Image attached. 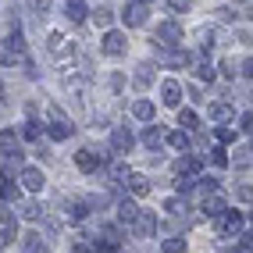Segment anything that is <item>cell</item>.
Returning <instances> with one entry per match:
<instances>
[{
  "label": "cell",
  "instance_id": "cell-1",
  "mask_svg": "<svg viewBox=\"0 0 253 253\" xmlns=\"http://www.w3.org/2000/svg\"><path fill=\"white\" fill-rule=\"evenodd\" d=\"M157 40H161L164 46H178V43H182V29H178L175 22H161V25H157Z\"/></svg>",
  "mask_w": 253,
  "mask_h": 253
},
{
  "label": "cell",
  "instance_id": "cell-2",
  "mask_svg": "<svg viewBox=\"0 0 253 253\" xmlns=\"http://www.w3.org/2000/svg\"><path fill=\"white\" fill-rule=\"evenodd\" d=\"M239 228H243V214L239 211H225L221 217H217V232H221V235H232Z\"/></svg>",
  "mask_w": 253,
  "mask_h": 253
},
{
  "label": "cell",
  "instance_id": "cell-3",
  "mask_svg": "<svg viewBox=\"0 0 253 253\" xmlns=\"http://www.w3.org/2000/svg\"><path fill=\"white\" fill-rule=\"evenodd\" d=\"M161 93H164V104H168V107H178V104H182V86H178V79H164Z\"/></svg>",
  "mask_w": 253,
  "mask_h": 253
},
{
  "label": "cell",
  "instance_id": "cell-4",
  "mask_svg": "<svg viewBox=\"0 0 253 253\" xmlns=\"http://www.w3.org/2000/svg\"><path fill=\"white\" fill-rule=\"evenodd\" d=\"M18 178L25 182V189H32V193H40L43 189V171H40V168H22V171H18Z\"/></svg>",
  "mask_w": 253,
  "mask_h": 253
},
{
  "label": "cell",
  "instance_id": "cell-5",
  "mask_svg": "<svg viewBox=\"0 0 253 253\" xmlns=\"http://www.w3.org/2000/svg\"><path fill=\"white\" fill-rule=\"evenodd\" d=\"M146 4H143V0H136V4H128L125 7V25H132V29H136V25H143L146 22Z\"/></svg>",
  "mask_w": 253,
  "mask_h": 253
},
{
  "label": "cell",
  "instance_id": "cell-6",
  "mask_svg": "<svg viewBox=\"0 0 253 253\" xmlns=\"http://www.w3.org/2000/svg\"><path fill=\"white\" fill-rule=\"evenodd\" d=\"M132 228H136V235H143V239H146V235L157 232V217L150 214V211H143V214L136 217V225H132Z\"/></svg>",
  "mask_w": 253,
  "mask_h": 253
},
{
  "label": "cell",
  "instance_id": "cell-7",
  "mask_svg": "<svg viewBox=\"0 0 253 253\" xmlns=\"http://www.w3.org/2000/svg\"><path fill=\"white\" fill-rule=\"evenodd\" d=\"M104 50H107L111 57L125 54V36H122V32H107V36H104Z\"/></svg>",
  "mask_w": 253,
  "mask_h": 253
},
{
  "label": "cell",
  "instance_id": "cell-8",
  "mask_svg": "<svg viewBox=\"0 0 253 253\" xmlns=\"http://www.w3.org/2000/svg\"><path fill=\"white\" fill-rule=\"evenodd\" d=\"M139 214H143V211L132 204V200H122V204H118V217H122L125 225H136V217H139Z\"/></svg>",
  "mask_w": 253,
  "mask_h": 253
},
{
  "label": "cell",
  "instance_id": "cell-9",
  "mask_svg": "<svg viewBox=\"0 0 253 253\" xmlns=\"http://www.w3.org/2000/svg\"><path fill=\"white\" fill-rule=\"evenodd\" d=\"M111 146L118 150V154H128V150H132V132L128 128H118L114 136H111Z\"/></svg>",
  "mask_w": 253,
  "mask_h": 253
},
{
  "label": "cell",
  "instance_id": "cell-10",
  "mask_svg": "<svg viewBox=\"0 0 253 253\" xmlns=\"http://www.w3.org/2000/svg\"><path fill=\"white\" fill-rule=\"evenodd\" d=\"M75 164L82 168V171H96V168H100V157L93 154V150H79V154H75Z\"/></svg>",
  "mask_w": 253,
  "mask_h": 253
},
{
  "label": "cell",
  "instance_id": "cell-11",
  "mask_svg": "<svg viewBox=\"0 0 253 253\" xmlns=\"http://www.w3.org/2000/svg\"><path fill=\"white\" fill-rule=\"evenodd\" d=\"M86 4H82V0H68V4H64V14H68L72 22H86Z\"/></svg>",
  "mask_w": 253,
  "mask_h": 253
},
{
  "label": "cell",
  "instance_id": "cell-12",
  "mask_svg": "<svg viewBox=\"0 0 253 253\" xmlns=\"http://www.w3.org/2000/svg\"><path fill=\"white\" fill-rule=\"evenodd\" d=\"M204 214H207V217H221V214H225V200H221V196H207V200H204Z\"/></svg>",
  "mask_w": 253,
  "mask_h": 253
},
{
  "label": "cell",
  "instance_id": "cell-13",
  "mask_svg": "<svg viewBox=\"0 0 253 253\" xmlns=\"http://www.w3.org/2000/svg\"><path fill=\"white\" fill-rule=\"evenodd\" d=\"M72 132H75V125H68V122H54V125L46 128V136H50V139H68Z\"/></svg>",
  "mask_w": 253,
  "mask_h": 253
},
{
  "label": "cell",
  "instance_id": "cell-14",
  "mask_svg": "<svg viewBox=\"0 0 253 253\" xmlns=\"http://www.w3.org/2000/svg\"><path fill=\"white\" fill-rule=\"evenodd\" d=\"M143 143H146V150H157V146L164 143V128H157V125L146 128V132H143Z\"/></svg>",
  "mask_w": 253,
  "mask_h": 253
},
{
  "label": "cell",
  "instance_id": "cell-15",
  "mask_svg": "<svg viewBox=\"0 0 253 253\" xmlns=\"http://www.w3.org/2000/svg\"><path fill=\"white\" fill-rule=\"evenodd\" d=\"M50 50H54V54L57 57H64V50H68V54H72V43H64V36H61V32H50Z\"/></svg>",
  "mask_w": 253,
  "mask_h": 253
},
{
  "label": "cell",
  "instance_id": "cell-16",
  "mask_svg": "<svg viewBox=\"0 0 253 253\" xmlns=\"http://www.w3.org/2000/svg\"><path fill=\"white\" fill-rule=\"evenodd\" d=\"M128 189H132V196H146L150 193V182L143 175H128Z\"/></svg>",
  "mask_w": 253,
  "mask_h": 253
},
{
  "label": "cell",
  "instance_id": "cell-17",
  "mask_svg": "<svg viewBox=\"0 0 253 253\" xmlns=\"http://www.w3.org/2000/svg\"><path fill=\"white\" fill-rule=\"evenodd\" d=\"M175 171H178V175H193V171H200V161H196V157H178Z\"/></svg>",
  "mask_w": 253,
  "mask_h": 253
},
{
  "label": "cell",
  "instance_id": "cell-18",
  "mask_svg": "<svg viewBox=\"0 0 253 253\" xmlns=\"http://www.w3.org/2000/svg\"><path fill=\"white\" fill-rule=\"evenodd\" d=\"M132 114L146 122V118H154V104H150V100H139V104H132Z\"/></svg>",
  "mask_w": 253,
  "mask_h": 253
},
{
  "label": "cell",
  "instance_id": "cell-19",
  "mask_svg": "<svg viewBox=\"0 0 253 253\" xmlns=\"http://www.w3.org/2000/svg\"><path fill=\"white\" fill-rule=\"evenodd\" d=\"M211 118H214V122H228V118H232V107H228V104H211Z\"/></svg>",
  "mask_w": 253,
  "mask_h": 253
},
{
  "label": "cell",
  "instance_id": "cell-20",
  "mask_svg": "<svg viewBox=\"0 0 253 253\" xmlns=\"http://www.w3.org/2000/svg\"><path fill=\"white\" fill-rule=\"evenodd\" d=\"M7 50H11V54H22V50H25V40H22V32H18V29H14L11 36H7Z\"/></svg>",
  "mask_w": 253,
  "mask_h": 253
},
{
  "label": "cell",
  "instance_id": "cell-21",
  "mask_svg": "<svg viewBox=\"0 0 253 253\" xmlns=\"http://www.w3.org/2000/svg\"><path fill=\"white\" fill-rule=\"evenodd\" d=\"M168 143H171L175 150H189V136H185L182 128H178V132H171V136H168Z\"/></svg>",
  "mask_w": 253,
  "mask_h": 253
},
{
  "label": "cell",
  "instance_id": "cell-22",
  "mask_svg": "<svg viewBox=\"0 0 253 253\" xmlns=\"http://www.w3.org/2000/svg\"><path fill=\"white\" fill-rule=\"evenodd\" d=\"M178 125H182V132L196 128V114H193V111H178Z\"/></svg>",
  "mask_w": 253,
  "mask_h": 253
},
{
  "label": "cell",
  "instance_id": "cell-23",
  "mask_svg": "<svg viewBox=\"0 0 253 253\" xmlns=\"http://www.w3.org/2000/svg\"><path fill=\"white\" fill-rule=\"evenodd\" d=\"M25 253H46V246L40 243V235H25Z\"/></svg>",
  "mask_w": 253,
  "mask_h": 253
},
{
  "label": "cell",
  "instance_id": "cell-24",
  "mask_svg": "<svg viewBox=\"0 0 253 253\" xmlns=\"http://www.w3.org/2000/svg\"><path fill=\"white\" fill-rule=\"evenodd\" d=\"M0 196H4L7 204H14V200H18V185H14V182H4V185H0Z\"/></svg>",
  "mask_w": 253,
  "mask_h": 253
},
{
  "label": "cell",
  "instance_id": "cell-25",
  "mask_svg": "<svg viewBox=\"0 0 253 253\" xmlns=\"http://www.w3.org/2000/svg\"><path fill=\"white\" fill-rule=\"evenodd\" d=\"M22 214L29 217V221H40V217H43V207H40V204H25V207H22Z\"/></svg>",
  "mask_w": 253,
  "mask_h": 253
},
{
  "label": "cell",
  "instance_id": "cell-26",
  "mask_svg": "<svg viewBox=\"0 0 253 253\" xmlns=\"http://www.w3.org/2000/svg\"><path fill=\"white\" fill-rule=\"evenodd\" d=\"M68 217H72V221H82V217H86V204H79V200L68 204Z\"/></svg>",
  "mask_w": 253,
  "mask_h": 253
},
{
  "label": "cell",
  "instance_id": "cell-27",
  "mask_svg": "<svg viewBox=\"0 0 253 253\" xmlns=\"http://www.w3.org/2000/svg\"><path fill=\"white\" fill-rule=\"evenodd\" d=\"M185 250V239H168L164 243V253H182Z\"/></svg>",
  "mask_w": 253,
  "mask_h": 253
},
{
  "label": "cell",
  "instance_id": "cell-28",
  "mask_svg": "<svg viewBox=\"0 0 253 253\" xmlns=\"http://www.w3.org/2000/svg\"><path fill=\"white\" fill-rule=\"evenodd\" d=\"M93 18H96V25H111V11H107V7H96Z\"/></svg>",
  "mask_w": 253,
  "mask_h": 253
},
{
  "label": "cell",
  "instance_id": "cell-29",
  "mask_svg": "<svg viewBox=\"0 0 253 253\" xmlns=\"http://www.w3.org/2000/svg\"><path fill=\"white\" fill-rule=\"evenodd\" d=\"M40 132H43V128H40L36 122H29V125H25V132H22V136H25V139H40Z\"/></svg>",
  "mask_w": 253,
  "mask_h": 253
},
{
  "label": "cell",
  "instance_id": "cell-30",
  "mask_svg": "<svg viewBox=\"0 0 253 253\" xmlns=\"http://www.w3.org/2000/svg\"><path fill=\"white\" fill-rule=\"evenodd\" d=\"M0 221L14 228V211H11V204H7V207H0Z\"/></svg>",
  "mask_w": 253,
  "mask_h": 253
},
{
  "label": "cell",
  "instance_id": "cell-31",
  "mask_svg": "<svg viewBox=\"0 0 253 253\" xmlns=\"http://www.w3.org/2000/svg\"><path fill=\"white\" fill-rule=\"evenodd\" d=\"M168 7H171V11H189L193 0H168Z\"/></svg>",
  "mask_w": 253,
  "mask_h": 253
},
{
  "label": "cell",
  "instance_id": "cell-32",
  "mask_svg": "<svg viewBox=\"0 0 253 253\" xmlns=\"http://www.w3.org/2000/svg\"><path fill=\"white\" fill-rule=\"evenodd\" d=\"M196 75H200V79H214V68L204 61V64H196Z\"/></svg>",
  "mask_w": 253,
  "mask_h": 253
},
{
  "label": "cell",
  "instance_id": "cell-33",
  "mask_svg": "<svg viewBox=\"0 0 253 253\" xmlns=\"http://www.w3.org/2000/svg\"><path fill=\"white\" fill-rule=\"evenodd\" d=\"M217 139H221V143H232L235 132H232V128H217Z\"/></svg>",
  "mask_w": 253,
  "mask_h": 253
},
{
  "label": "cell",
  "instance_id": "cell-34",
  "mask_svg": "<svg viewBox=\"0 0 253 253\" xmlns=\"http://www.w3.org/2000/svg\"><path fill=\"white\" fill-rule=\"evenodd\" d=\"M211 157H214V164H217V168H225V164H228V157H225V150H214Z\"/></svg>",
  "mask_w": 253,
  "mask_h": 253
},
{
  "label": "cell",
  "instance_id": "cell-35",
  "mask_svg": "<svg viewBox=\"0 0 253 253\" xmlns=\"http://www.w3.org/2000/svg\"><path fill=\"white\" fill-rule=\"evenodd\" d=\"M239 125H243V132H253V114H243Z\"/></svg>",
  "mask_w": 253,
  "mask_h": 253
},
{
  "label": "cell",
  "instance_id": "cell-36",
  "mask_svg": "<svg viewBox=\"0 0 253 253\" xmlns=\"http://www.w3.org/2000/svg\"><path fill=\"white\" fill-rule=\"evenodd\" d=\"M11 239H14V228H11V232H7V228H0V246H7Z\"/></svg>",
  "mask_w": 253,
  "mask_h": 253
},
{
  "label": "cell",
  "instance_id": "cell-37",
  "mask_svg": "<svg viewBox=\"0 0 253 253\" xmlns=\"http://www.w3.org/2000/svg\"><path fill=\"white\" fill-rule=\"evenodd\" d=\"M250 161V150H235V164H246Z\"/></svg>",
  "mask_w": 253,
  "mask_h": 253
},
{
  "label": "cell",
  "instance_id": "cell-38",
  "mask_svg": "<svg viewBox=\"0 0 253 253\" xmlns=\"http://www.w3.org/2000/svg\"><path fill=\"white\" fill-rule=\"evenodd\" d=\"M243 75H246V79H253V57H250V61L243 64Z\"/></svg>",
  "mask_w": 253,
  "mask_h": 253
},
{
  "label": "cell",
  "instance_id": "cell-39",
  "mask_svg": "<svg viewBox=\"0 0 253 253\" xmlns=\"http://www.w3.org/2000/svg\"><path fill=\"white\" fill-rule=\"evenodd\" d=\"M72 253H89V250H86V246H75V250H72Z\"/></svg>",
  "mask_w": 253,
  "mask_h": 253
}]
</instances>
